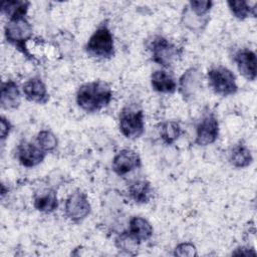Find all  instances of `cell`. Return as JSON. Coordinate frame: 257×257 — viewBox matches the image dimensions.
<instances>
[{
  "mask_svg": "<svg viewBox=\"0 0 257 257\" xmlns=\"http://www.w3.org/2000/svg\"><path fill=\"white\" fill-rule=\"evenodd\" d=\"M111 98L112 90L102 80L86 82L79 86L76 92V102L86 112H96L102 109L108 105Z\"/></svg>",
  "mask_w": 257,
  "mask_h": 257,
  "instance_id": "cell-1",
  "label": "cell"
},
{
  "mask_svg": "<svg viewBox=\"0 0 257 257\" xmlns=\"http://www.w3.org/2000/svg\"><path fill=\"white\" fill-rule=\"evenodd\" d=\"M5 37L9 43L14 45L27 58L33 59L28 52L26 42L32 36V26L25 17L9 19L4 29Z\"/></svg>",
  "mask_w": 257,
  "mask_h": 257,
  "instance_id": "cell-2",
  "label": "cell"
},
{
  "mask_svg": "<svg viewBox=\"0 0 257 257\" xmlns=\"http://www.w3.org/2000/svg\"><path fill=\"white\" fill-rule=\"evenodd\" d=\"M119 131L130 140L140 138L145 132L144 111L137 105H125L119 112Z\"/></svg>",
  "mask_w": 257,
  "mask_h": 257,
  "instance_id": "cell-3",
  "label": "cell"
},
{
  "mask_svg": "<svg viewBox=\"0 0 257 257\" xmlns=\"http://www.w3.org/2000/svg\"><path fill=\"white\" fill-rule=\"evenodd\" d=\"M148 47L152 53L153 60L164 67H172L181 57V50L160 35L154 36L149 41Z\"/></svg>",
  "mask_w": 257,
  "mask_h": 257,
  "instance_id": "cell-4",
  "label": "cell"
},
{
  "mask_svg": "<svg viewBox=\"0 0 257 257\" xmlns=\"http://www.w3.org/2000/svg\"><path fill=\"white\" fill-rule=\"evenodd\" d=\"M85 50L89 55L97 58H110L113 56V37L106 25H101L93 32L85 45Z\"/></svg>",
  "mask_w": 257,
  "mask_h": 257,
  "instance_id": "cell-5",
  "label": "cell"
},
{
  "mask_svg": "<svg viewBox=\"0 0 257 257\" xmlns=\"http://www.w3.org/2000/svg\"><path fill=\"white\" fill-rule=\"evenodd\" d=\"M208 82L212 90L221 96L235 94L238 90L234 73L222 65L214 66L208 70Z\"/></svg>",
  "mask_w": 257,
  "mask_h": 257,
  "instance_id": "cell-6",
  "label": "cell"
},
{
  "mask_svg": "<svg viewBox=\"0 0 257 257\" xmlns=\"http://www.w3.org/2000/svg\"><path fill=\"white\" fill-rule=\"evenodd\" d=\"M90 209L87 196L81 191H75L70 194L64 205L66 217L75 223L84 220L89 215Z\"/></svg>",
  "mask_w": 257,
  "mask_h": 257,
  "instance_id": "cell-7",
  "label": "cell"
},
{
  "mask_svg": "<svg viewBox=\"0 0 257 257\" xmlns=\"http://www.w3.org/2000/svg\"><path fill=\"white\" fill-rule=\"evenodd\" d=\"M219 136V122L213 113L205 114L196 128L195 143L205 147L213 144Z\"/></svg>",
  "mask_w": 257,
  "mask_h": 257,
  "instance_id": "cell-8",
  "label": "cell"
},
{
  "mask_svg": "<svg viewBox=\"0 0 257 257\" xmlns=\"http://www.w3.org/2000/svg\"><path fill=\"white\" fill-rule=\"evenodd\" d=\"M46 152L38 145L22 141L16 150V158L18 162L26 168H33L43 162Z\"/></svg>",
  "mask_w": 257,
  "mask_h": 257,
  "instance_id": "cell-9",
  "label": "cell"
},
{
  "mask_svg": "<svg viewBox=\"0 0 257 257\" xmlns=\"http://www.w3.org/2000/svg\"><path fill=\"white\" fill-rule=\"evenodd\" d=\"M142 165L139 154L131 149H123L119 151L112 160V170L118 176H123Z\"/></svg>",
  "mask_w": 257,
  "mask_h": 257,
  "instance_id": "cell-10",
  "label": "cell"
},
{
  "mask_svg": "<svg viewBox=\"0 0 257 257\" xmlns=\"http://www.w3.org/2000/svg\"><path fill=\"white\" fill-rule=\"evenodd\" d=\"M202 86V73L197 67H190L180 77L179 90L184 99L193 98Z\"/></svg>",
  "mask_w": 257,
  "mask_h": 257,
  "instance_id": "cell-11",
  "label": "cell"
},
{
  "mask_svg": "<svg viewBox=\"0 0 257 257\" xmlns=\"http://www.w3.org/2000/svg\"><path fill=\"white\" fill-rule=\"evenodd\" d=\"M234 61L237 65L239 72L250 81H254L256 78L257 59L255 52L249 49H240L235 53Z\"/></svg>",
  "mask_w": 257,
  "mask_h": 257,
  "instance_id": "cell-12",
  "label": "cell"
},
{
  "mask_svg": "<svg viewBox=\"0 0 257 257\" xmlns=\"http://www.w3.org/2000/svg\"><path fill=\"white\" fill-rule=\"evenodd\" d=\"M25 97L29 101L36 103H45L48 100L47 88L40 77H32L28 79L22 87Z\"/></svg>",
  "mask_w": 257,
  "mask_h": 257,
  "instance_id": "cell-13",
  "label": "cell"
},
{
  "mask_svg": "<svg viewBox=\"0 0 257 257\" xmlns=\"http://www.w3.org/2000/svg\"><path fill=\"white\" fill-rule=\"evenodd\" d=\"M21 101V94L17 83L14 80H7L1 86V106L5 109L16 108Z\"/></svg>",
  "mask_w": 257,
  "mask_h": 257,
  "instance_id": "cell-14",
  "label": "cell"
},
{
  "mask_svg": "<svg viewBox=\"0 0 257 257\" xmlns=\"http://www.w3.org/2000/svg\"><path fill=\"white\" fill-rule=\"evenodd\" d=\"M33 206L41 213H52L58 207L56 192L52 189H46L36 193L33 197Z\"/></svg>",
  "mask_w": 257,
  "mask_h": 257,
  "instance_id": "cell-15",
  "label": "cell"
},
{
  "mask_svg": "<svg viewBox=\"0 0 257 257\" xmlns=\"http://www.w3.org/2000/svg\"><path fill=\"white\" fill-rule=\"evenodd\" d=\"M151 83L153 88L162 93H173L177 89V82L173 75L166 70H156L152 73Z\"/></svg>",
  "mask_w": 257,
  "mask_h": 257,
  "instance_id": "cell-16",
  "label": "cell"
},
{
  "mask_svg": "<svg viewBox=\"0 0 257 257\" xmlns=\"http://www.w3.org/2000/svg\"><path fill=\"white\" fill-rule=\"evenodd\" d=\"M128 195L138 204L148 203L153 195L151 183L145 179L132 182L128 186Z\"/></svg>",
  "mask_w": 257,
  "mask_h": 257,
  "instance_id": "cell-17",
  "label": "cell"
},
{
  "mask_svg": "<svg viewBox=\"0 0 257 257\" xmlns=\"http://www.w3.org/2000/svg\"><path fill=\"white\" fill-rule=\"evenodd\" d=\"M153 227L145 218L136 216L130 220L128 233L140 243L149 240L153 235Z\"/></svg>",
  "mask_w": 257,
  "mask_h": 257,
  "instance_id": "cell-18",
  "label": "cell"
},
{
  "mask_svg": "<svg viewBox=\"0 0 257 257\" xmlns=\"http://www.w3.org/2000/svg\"><path fill=\"white\" fill-rule=\"evenodd\" d=\"M229 160L234 167L242 169L251 165L253 157L250 150L245 145L237 144L232 148Z\"/></svg>",
  "mask_w": 257,
  "mask_h": 257,
  "instance_id": "cell-19",
  "label": "cell"
},
{
  "mask_svg": "<svg viewBox=\"0 0 257 257\" xmlns=\"http://www.w3.org/2000/svg\"><path fill=\"white\" fill-rule=\"evenodd\" d=\"M30 3L28 1H5L2 4V13L9 19L25 17Z\"/></svg>",
  "mask_w": 257,
  "mask_h": 257,
  "instance_id": "cell-20",
  "label": "cell"
},
{
  "mask_svg": "<svg viewBox=\"0 0 257 257\" xmlns=\"http://www.w3.org/2000/svg\"><path fill=\"white\" fill-rule=\"evenodd\" d=\"M159 133L162 140L166 144L171 145L175 143L179 139V137L182 135V128L177 121L167 120L160 124Z\"/></svg>",
  "mask_w": 257,
  "mask_h": 257,
  "instance_id": "cell-21",
  "label": "cell"
},
{
  "mask_svg": "<svg viewBox=\"0 0 257 257\" xmlns=\"http://www.w3.org/2000/svg\"><path fill=\"white\" fill-rule=\"evenodd\" d=\"M230 11L239 20L246 19L249 15L256 16V4L251 7L247 1H228Z\"/></svg>",
  "mask_w": 257,
  "mask_h": 257,
  "instance_id": "cell-22",
  "label": "cell"
},
{
  "mask_svg": "<svg viewBox=\"0 0 257 257\" xmlns=\"http://www.w3.org/2000/svg\"><path fill=\"white\" fill-rule=\"evenodd\" d=\"M37 145L45 152H52L56 149L58 141L55 135L50 131H41L36 138Z\"/></svg>",
  "mask_w": 257,
  "mask_h": 257,
  "instance_id": "cell-23",
  "label": "cell"
},
{
  "mask_svg": "<svg viewBox=\"0 0 257 257\" xmlns=\"http://www.w3.org/2000/svg\"><path fill=\"white\" fill-rule=\"evenodd\" d=\"M140 242L136 240L128 232L121 233L116 239H115V245L118 249H121L123 251H126L127 254H132L131 251L138 248Z\"/></svg>",
  "mask_w": 257,
  "mask_h": 257,
  "instance_id": "cell-24",
  "label": "cell"
},
{
  "mask_svg": "<svg viewBox=\"0 0 257 257\" xmlns=\"http://www.w3.org/2000/svg\"><path fill=\"white\" fill-rule=\"evenodd\" d=\"M213 5L212 1H191L189 3V11L199 18L205 17Z\"/></svg>",
  "mask_w": 257,
  "mask_h": 257,
  "instance_id": "cell-25",
  "label": "cell"
},
{
  "mask_svg": "<svg viewBox=\"0 0 257 257\" xmlns=\"http://www.w3.org/2000/svg\"><path fill=\"white\" fill-rule=\"evenodd\" d=\"M174 255L176 256H196L197 255V249L195 245L189 242L181 243L177 245L174 251Z\"/></svg>",
  "mask_w": 257,
  "mask_h": 257,
  "instance_id": "cell-26",
  "label": "cell"
},
{
  "mask_svg": "<svg viewBox=\"0 0 257 257\" xmlns=\"http://www.w3.org/2000/svg\"><path fill=\"white\" fill-rule=\"evenodd\" d=\"M0 128H1V141H4L9 136L12 130V124L10 120L7 119L5 116H1Z\"/></svg>",
  "mask_w": 257,
  "mask_h": 257,
  "instance_id": "cell-27",
  "label": "cell"
},
{
  "mask_svg": "<svg viewBox=\"0 0 257 257\" xmlns=\"http://www.w3.org/2000/svg\"><path fill=\"white\" fill-rule=\"evenodd\" d=\"M232 254H234V255H255V251L250 248L240 247V248H237V250L235 252H233Z\"/></svg>",
  "mask_w": 257,
  "mask_h": 257,
  "instance_id": "cell-28",
  "label": "cell"
}]
</instances>
